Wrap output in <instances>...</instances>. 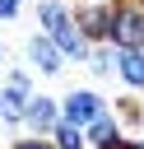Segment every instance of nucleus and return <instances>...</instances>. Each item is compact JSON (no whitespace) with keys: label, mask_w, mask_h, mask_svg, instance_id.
I'll list each match as a JSON object with an SVG mask.
<instances>
[{"label":"nucleus","mask_w":144,"mask_h":149,"mask_svg":"<svg viewBox=\"0 0 144 149\" xmlns=\"http://www.w3.org/2000/svg\"><path fill=\"white\" fill-rule=\"evenodd\" d=\"M37 33H46L51 42H56V51L65 56V65L74 61H84L88 56V42H84V33L74 28V14H70V5L65 0H37Z\"/></svg>","instance_id":"1"},{"label":"nucleus","mask_w":144,"mask_h":149,"mask_svg":"<svg viewBox=\"0 0 144 149\" xmlns=\"http://www.w3.org/2000/svg\"><path fill=\"white\" fill-rule=\"evenodd\" d=\"M111 0H84V5H74L70 14H74V28L84 33V42L93 47V42H107L111 47Z\"/></svg>","instance_id":"2"},{"label":"nucleus","mask_w":144,"mask_h":149,"mask_svg":"<svg viewBox=\"0 0 144 149\" xmlns=\"http://www.w3.org/2000/svg\"><path fill=\"white\" fill-rule=\"evenodd\" d=\"M56 102H60V121H70V126H88V121H98L107 112V98L98 88H70Z\"/></svg>","instance_id":"3"},{"label":"nucleus","mask_w":144,"mask_h":149,"mask_svg":"<svg viewBox=\"0 0 144 149\" xmlns=\"http://www.w3.org/2000/svg\"><path fill=\"white\" fill-rule=\"evenodd\" d=\"M23 56H28V65H33L42 79H56V74L65 70V56L56 51V42H51L46 33H33V37L23 42Z\"/></svg>","instance_id":"4"},{"label":"nucleus","mask_w":144,"mask_h":149,"mask_svg":"<svg viewBox=\"0 0 144 149\" xmlns=\"http://www.w3.org/2000/svg\"><path fill=\"white\" fill-rule=\"evenodd\" d=\"M111 47H144V9L139 5L111 9Z\"/></svg>","instance_id":"5"},{"label":"nucleus","mask_w":144,"mask_h":149,"mask_svg":"<svg viewBox=\"0 0 144 149\" xmlns=\"http://www.w3.org/2000/svg\"><path fill=\"white\" fill-rule=\"evenodd\" d=\"M111 74L125 93H144V47H111Z\"/></svg>","instance_id":"6"},{"label":"nucleus","mask_w":144,"mask_h":149,"mask_svg":"<svg viewBox=\"0 0 144 149\" xmlns=\"http://www.w3.org/2000/svg\"><path fill=\"white\" fill-rule=\"evenodd\" d=\"M60 121V102L56 98H46V93H33L28 102H23V130L28 135H51V126Z\"/></svg>","instance_id":"7"},{"label":"nucleus","mask_w":144,"mask_h":149,"mask_svg":"<svg viewBox=\"0 0 144 149\" xmlns=\"http://www.w3.org/2000/svg\"><path fill=\"white\" fill-rule=\"evenodd\" d=\"M84 140H88V149H107L111 140H121V121L111 116V107H107L98 121H88V126H84Z\"/></svg>","instance_id":"8"},{"label":"nucleus","mask_w":144,"mask_h":149,"mask_svg":"<svg viewBox=\"0 0 144 149\" xmlns=\"http://www.w3.org/2000/svg\"><path fill=\"white\" fill-rule=\"evenodd\" d=\"M46 140H51L56 149H88V140H84V126H70V121H56Z\"/></svg>","instance_id":"9"},{"label":"nucleus","mask_w":144,"mask_h":149,"mask_svg":"<svg viewBox=\"0 0 144 149\" xmlns=\"http://www.w3.org/2000/svg\"><path fill=\"white\" fill-rule=\"evenodd\" d=\"M23 102H28L23 93H14V88L0 84V126H19L23 121Z\"/></svg>","instance_id":"10"},{"label":"nucleus","mask_w":144,"mask_h":149,"mask_svg":"<svg viewBox=\"0 0 144 149\" xmlns=\"http://www.w3.org/2000/svg\"><path fill=\"white\" fill-rule=\"evenodd\" d=\"M0 84L14 88V93H23V98L37 93V79H33V70H23V65H5V79H0Z\"/></svg>","instance_id":"11"},{"label":"nucleus","mask_w":144,"mask_h":149,"mask_svg":"<svg viewBox=\"0 0 144 149\" xmlns=\"http://www.w3.org/2000/svg\"><path fill=\"white\" fill-rule=\"evenodd\" d=\"M84 65H88L98 79H111V47H107V42H93L88 56H84Z\"/></svg>","instance_id":"12"},{"label":"nucleus","mask_w":144,"mask_h":149,"mask_svg":"<svg viewBox=\"0 0 144 149\" xmlns=\"http://www.w3.org/2000/svg\"><path fill=\"white\" fill-rule=\"evenodd\" d=\"M121 126H144V102L135 98V93H125L121 102H116V112H111Z\"/></svg>","instance_id":"13"},{"label":"nucleus","mask_w":144,"mask_h":149,"mask_svg":"<svg viewBox=\"0 0 144 149\" xmlns=\"http://www.w3.org/2000/svg\"><path fill=\"white\" fill-rule=\"evenodd\" d=\"M23 5H28V0H0V23H14V19L23 14Z\"/></svg>","instance_id":"14"},{"label":"nucleus","mask_w":144,"mask_h":149,"mask_svg":"<svg viewBox=\"0 0 144 149\" xmlns=\"http://www.w3.org/2000/svg\"><path fill=\"white\" fill-rule=\"evenodd\" d=\"M9 149H56V144H51L46 135H23V140H14Z\"/></svg>","instance_id":"15"},{"label":"nucleus","mask_w":144,"mask_h":149,"mask_svg":"<svg viewBox=\"0 0 144 149\" xmlns=\"http://www.w3.org/2000/svg\"><path fill=\"white\" fill-rule=\"evenodd\" d=\"M111 5H139V9H144V0H111Z\"/></svg>","instance_id":"16"},{"label":"nucleus","mask_w":144,"mask_h":149,"mask_svg":"<svg viewBox=\"0 0 144 149\" xmlns=\"http://www.w3.org/2000/svg\"><path fill=\"white\" fill-rule=\"evenodd\" d=\"M0 65H5V42H0Z\"/></svg>","instance_id":"17"},{"label":"nucleus","mask_w":144,"mask_h":149,"mask_svg":"<svg viewBox=\"0 0 144 149\" xmlns=\"http://www.w3.org/2000/svg\"><path fill=\"white\" fill-rule=\"evenodd\" d=\"M135 149H144V135H139V140H135Z\"/></svg>","instance_id":"18"}]
</instances>
